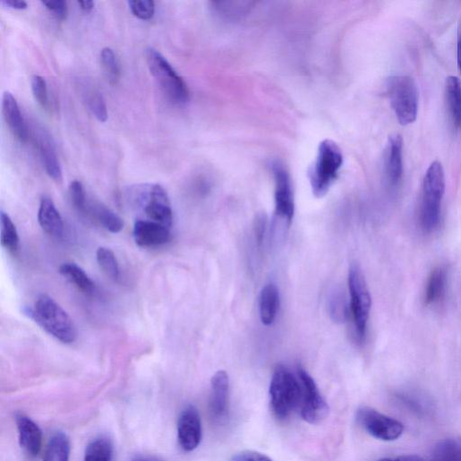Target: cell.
<instances>
[{"label": "cell", "mask_w": 461, "mask_h": 461, "mask_svg": "<svg viewBox=\"0 0 461 461\" xmlns=\"http://www.w3.org/2000/svg\"><path fill=\"white\" fill-rule=\"evenodd\" d=\"M79 6L84 13H90L95 6L94 2H91V0H83V2H78Z\"/></svg>", "instance_id": "f35d334b"}, {"label": "cell", "mask_w": 461, "mask_h": 461, "mask_svg": "<svg viewBox=\"0 0 461 461\" xmlns=\"http://www.w3.org/2000/svg\"><path fill=\"white\" fill-rule=\"evenodd\" d=\"M0 225H2V240L3 246L12 253H16L20 248V236L17 227L10 216L5 212L0 213Z\"/></svg>", "instance_id": "4316f807"}, {"label": "cell", "mask_w": 461, "mask_h": 461, "mask_svg": "<svg viewBox=\"0 0 461 461\" xmlns=\"http://www.w3.org/2000/svg\"><path fill=\"white\" fill-rule=\"evenodd\" d=\"M395 461H425L423 457L417 455H403L396 459Z\"/></svg>", "instance_id": "ab89813d"}, {"label": "cell", "mask_w": 461, "mask_h": 461, "mask_svg": "<svg viewBox=\"0 0 461 461\" xmlns=\"http://www.w3.org/2000/svg\"><path fill=\"white\" fill-rule=\"evenodd\" d=\"M36 141L41 160L47 175L55 182L62 183L63 172L52 138L47 132L41 131L38 133Z\"/></svg>", "instance_id": "ac0fdd59"}, {"label": "cell", "mask_w": 461, "mask_h": 461, "mask_svg": "<svg viewBox=\"0 0 461 461\" xmlns=\"http://www.w3.org/2000/svg\"><path fill=\"white\" fill-rule=\"evenodd\" d=\"M132 235L138 246L155 247L171 240V228L150 220H137Z\"/></svg>", "instance_id": "4fadbf2b"}, {"label": "cell", "mask_w": 461, "mask_h": 461, "mask_svg": "<svg viewBox=\"0 0 461 461\" xmlns=\"http://www.w3.org/2000/svg\"><path fill=\"white\" fill-rule=\"evenodd\" d=\"M97 261L107 277L116 281L120 277V269L115 253L108 248L99 247L97 251Z\"/></svg>", "instance_id": "f1b7e54d"}, {"label": "cell", "mask_w": 461, "mask_h": 461, "mask_svg": "<svg viewBox=\"0 0 461 461\" xmlns=\"http://www.w3.org/2000/svg\"><path fill=\"white\" fill-rule=\"evenodd\" d=\"M21 448L31 457H37L42 448V431L39 426L24 414H16Z\"/></svg>", "instance_id": "e0dca14e"}, {"label": "cell", "mask_w": 461, "mask_h": 461, "mask_svg": "<svg viewBox=\"0 0 461 461\" xmlns=\"http://www.w3.org/2000/svg\"><path fill=\"white\" fill-rule=\"evenodd\" d=\"M31 87L34 97L38 103L45 109H48L49 107V97H48V90L47 83L46 80L39 76L35 75L31 79Z\"/></svg>", "instance_id": "836d02e7"}, {"label": "cell", "mask_w": 461, "mask_h": 461, "mask_svg": "<svg viewBox=\"0 0 461 461\" xmlns=\"http://www.w3.org/2000/svg\"><path fill=\"white\" fill-rule=\"evenodd\" d=\"M230 461H272L268 456L252 450L242 451L235 455Z\"/></svg>", "instance_id": "d590c367"}, {"label": "cell", "mask_w": 461, "mask_h": 461, "mask_svg": "<svg viewBox=\"0 0 461 461\" xmlns=\"http://www.w3.org/2000/svg\"><path fill=\"white\" fill-rule=\"evenodd\" d=\"M69 193L73 207L81 214H87L86 193L82 184L79 181L73 182L69 188Z\"/></svg>", "instance_id": "d6a6232c"}, {"label": "cell", "mask_w": 461, "mask_h": 461, "mask_svg": "<svg viewBox=\"0 0 461 461\" xmlns=\"http://www.w3.org/2000/svg\"><path fill=\"white\" fill-rule=\"evenodd\" d=\"M379 461H395L394 459H390V458H382Z\"/></svg>", "instance_id": "7bdbcfd3"}, {"label": "cell", "mask_w": 461, "mask_h": 461, "mask_svg": "<svg viewBox=\"0 0 461 461\" xmlns=\"http://www.w3.org/2000/svg\"><path fill=\"white\" fill-rule=\"evenodd\" d=\"M91 214L105 229L112 234H118L124 228V222L111 209L103 205H96L91 209Z\"/></svg>", "instance_id": "83f0119b"}, {"label": "cell", "mask_w": 461, "mask_h": 461, "mask_svg": "<svg viewBox=\"0 0 461 461\" xmlns=\"http://www.w3.org/2000/svg\"><path fill=\"white\" fill-rule=\"evenodd\" d=\"M444 192L443 168L440 162L435 161L428 168L423 183L420 222L426 232L433 231L439 225Z\"/></svg>", "instance_id": "3957f363"}, {"label": "cell", "mask_w": 461, "mask_h": 461, "mask_svg": "<svg viewBox=\"0 0 461 461\" xmlns=\"http://www.w3.org/2000/svg\"><path fill=\"white\" fill-rule=\"evenodd\" d=\"M349 289L354 327L359 338L363 339L371 309V296L366 280L356 265L350 269Z\"/></svg>", "instance_id": "52a82bcc"}, {"label": "cell", "mask_w": 461, "mask_h": 461, "mask_svg": "<svg viewBox=\"0 0 461 461\" xmlns=\"http://www.w3.org/2000/svg\"><path fill=\"white\" fill-rule=\"evenodd\" d=\"M269 397L274 415L279 420H285L301 403V383L289 370L278 366L270 381Z\"/></svg>", "instance_id": "5b68a950"}, {"label": "cell", "mask_w": 461, "mask_h": 461, "mask_svg": "<svg viewBox=\"0 0 461 461\" xmlns=\"http://www.w3.org/2000/svg\"><path fill=\"white\" fill-rule=\"evenodd\" d=\"M38 222L43 230L49 235L61 238L64 231V224L60 212L49 198H43L38 210Z\"/></svg>", "instance_id": "d6986e66"}, {"label": "cell", "mask_w": 461, "mask_h": 461, "mask_svg": "<svg viewBox=\"0 0 461 461\" xmlns=\"http://www.w3.org/2000/svg\"><path fill=\"white\" fill-rule=\"evenodd\" d=\"M43 5L58 20L65 21L68 17V6L64 0H43Z\"/></svg>", "instance_id": "e575fe53"}, {"label": "cell", "mask_w": 461, "mask_h": 461, "mask_svg": "<svg viewBox=\"0 0 461 461\" xmlns=\"http://www.w3.org/2000/svg\"><path fill=\"white\" fill-rule=\"evenodd\" d=\"M268 219L264 214H261L256 218L254 225V233L256 241L259 246L262 244L264 236L267 230Z\"/></svg>", "instance_id": "8d00e7d4"}, {"label": "cell", "mask_w": 461, "mask_h": 461, "mask_svg": "<svg viewBox=\"0 0 461 461\" xmlns=\"http://www.w3.org/2000/svg\"><path fill=\"white\" fill-rule=\"evenodd\" d=\"M2 4L18 11H23L28 8V4L24 0H3Z\"/></svg>", "instance_id": "74e56055"}, {"label": "cell", "mask_w": 461, "mask_h": 461, "mask_svg": "<svg viewBox=\"0 0 461 461\" xmlns=\"http://www.w3.org/2000/svg\"><path fill=\"white\" fill-rule=\"evenodd\" d=\"M24 313L64 344H73L77 339V330L72 319L63 307L47 295H41L35 305L27 307Z\"/></svg>", "instance_id": "6da1fadb"}, {"label": "cell", "mask_w": 461, "mask_h": 461, "mask_svg": "<svg viewBox=\"0 0 461 461\" xmlns=\"http://www.w3.org/2000/svg\"><path fill=\"white\" fill-rule=\"evenodd\" d=\"M128 5L133 16L141 21H149L155 16L156 4L151 0H130Z\"/></svg>", "instance_id": "1f68e13d"}, {"label": "cell", "mask_w": 461, "mask_h": 461, "mask_svg": "<svg viewBox=\"0 0 461 461\" xmlns=\"http://www.w3.org/2000/svg\"><path fill=\"white\" fill-rule=\"evenodd\" d=\"M275 183V216L289 227L295 213V202L291 178L284 166L278 162L272 165Z\"/></svg>", "instance_id": "8fae6325"}, {"label": "cell", "mask_w": 461, "mask_h": 461, "mask_svg": "<svg viewBox=\"0 0 461 461\" xmlns=\"http://www.w3.org/2000/svg\"><path fill=\"white\" fill-rule=\"evenodd\" d=\"M100 62L111 85H115L120 78V68L114 51L106 47L101 51Z\"/></svg>", "instance_id": "f546056e"}, {"label": "cell", "mask_w": 461, "mask_h": 461, "mask_svg": "<svg viewBox=\"0 0 461 461\" xmlns=\"http://www.w3.org/2000/svg\"><path fill=\"white\" fill-rule=\"evenodd\" d=\"M457 69H458V72L460 73L461 74V33L459 34L458 36V38H457Z\"/></svg>", "instance_id": "60d3db41"}, {"label": "cell", "mask_w": 461, "mask_h": 461, "mask_svg": "<svg viewBox=\"0 0 461 461\" xmlns=\"http://www.w3.org/2000/svg\"><path fill=\"white\" fill-rule=\"evenodd\" d=\"M357 420L369 434L381 440H395L404 432V425L399 421L369 406L358 410Z\"/></svg>", "instance_id": "30bf717a"}, {"label": "cell", "mask_w": 461, "mask_h": 461, "mask_svg": "<svg viewBox=\"0 0 461 461\" xmlns=\"http://www.w3.org/2000/svg\"><path fill=\"white\" fill-rule=\"evenodd\" d=\"M388 95L398 122L407 125L416 120L418 93L414 81L408 76H396L388 82Z\"/></svg>", "instance_id": "8992f818"}, {"label": "cell", "mask_w": 461, "mask_h": 461, "mask_svg": "<svg viewBox=\"0 0 461 461\" xmlns=\"http://www.w3.org/2000/svg\"><path fill=\"white\" fill-rule=\"evenodd\" d=\"M113 444L106 437H98L89 443L84 461H112Z\"/></svg>", "instance_id": "484cf974"}, {"label": "cell", "mask_w": 461, "mask_h": 461, "mask_svg": "<svg viewBox=\"0 0 461 461\" xmlns=\"http://www.w3.org/2000/svg\"><path fill=\"white\" fill-rule=\"evenodd\" d=\"M297 373L302 388L301 416L309 423H320L329 416V404L309 373L302 368H298Z\"/></svg>", "instance_id": "9c48e42d"}, {"label": "cell", "mask_w": 461, "mask_h": 461, "mask_svg": "<svg viewBox=\"0 0 461 461\" xmlns=\"http://www.w3.org/2000/svg\"><path fill=\"white\" fill-rule=\"evenodd\" d=\"M230 382L228 374L224 371H218L211 380L209 410L217 420L224 419L229 411Z\"/></svg>", "instance_id": "9a60e30c"}, {"label": "cell", "mask_w": 461, "mask_h": 461, "mask_svg": "<svg viewBox=\"0 0 461 461\" xmlns=\"http://www.w3.org/2000/svg\"><path fill=\"white\" fill-rule=\"evenodd\" d=\"M178 440L182 448L186 452L196 449L202 440V423L198 409L187 406L178 421Z\"/></svg>", "instance_id": "7c38bea8"}, {"label": "cell", "mask_w": 461, "mask_h": 461, "mask_svg": "<svg viewBox=\"0 0 461 461\" xmlns=\"http://www.w3.org/2000/svg\"><path fill=\"white\" fill-rule=\"evenodd\" d=\"M86 100L90 110L101 123L107 122L108 113L102 95L96 90H90L86 94Z\"/></svg>", "instance_id": "4dcf8cb0"}, {"label": "cell", "mask_w": 461, "mask_h": 461, "mask_svg": "<svg viewBox=\"0 0 461 461\" xmlns=\"http://www.w3.org/2000/svg\"><path fill=\"white\" fill-rule=\"evenodd\" d=\"M446 98L454 125L461 128V83L457 77L446 81Z\"/></svg>", "instance_id": "7402d4cb"}, {"label": "cell", "mask_w": 461, "mask_h": 461, "mask_svg": "<svg viewBox=\"0 0 461 461\" xmlns=\"http://www.w3.org/2000/svg\"><path fill=\"white\" fill-rule=\"evenodd\" d=\"M446 284L445 270L438 267L434 269L428 278L425 289V303L431 304L438 302L443 295Z\"/></svg>", "instance_id": "d4e9b609"}, {"label": "cell", "mask_w": 461, "mask_h": 461, "mask_svg": "<svg viewBox=\"0 0 461 461\" xmlns=\"http://www.w3.org/2000/svg\"><path fill=\"white\" fill-rule=\"evenodd\" d=\"M403 139L399 134L390 136L386 147L384 169L386 180L391 188H396L403 177Z\"/></svg>", "instance_id": "5bb4252c"}, {"label": "cell", "mask_w": 461, "mask_h": 461, "mask_svg": "<svg viewBox=\"0 0 461 461\" xmlns=\"http://www.w3.org/2000/svg\"><path fill=\"white\" fill-rule=\"evenodd\" d=\"M279 294L274 284L266 285L260 295V317L263 325L271 326L277 317Z\"/></svg>", "instance_id": "ffe728a7"}, {"label": "cell", "mask_w": 461, "mask_h": 461, "mask_svg": "<svg viewBox=\"0 0 461 461\" xmlns=\"http://www.w3.org/2000/svg\"><path fill=\"white\" fill-rule=\"evenodd\" d=\"M146 62L153 78L165 95L175 104L190 100V90L167 59L157 49L149 47L145 52Z\"/></svg>", "instance_id": "277c9868"}, {"label": "cell", "mask_w": 461, "mask_h": 461, "mask_svg": "<svg viewBox=\"0 0 461 461\" xmlns=\"http://www.w3.org/2000/svg\"><path fill=\"white\" fill-rule=\"evenodd\" d=\"M136 201L149 220L172 227L174 212L168 194L161 185L145 186L137 192Z\"/></svg>", "instance_id": "ba28073f"}, {"label": "cell", "mask_w": 461, "mask_h": 461, "mask_svg": "<svg viewBox=\"0 0 461 461\" xmlns=\"http://www.w3.org/2000/svg\"><path fill=\"white\" fill-rule=\"evenodd\" d=\"M431 461H461V438L439 442L433 449Z\"/></svg>", "instance_id": "cb8c5ba5"}, {"label": "cell", "mask_w": 461, "mask_h": 461, "mask_svg": "<svg viewBox=\"0 0 461 461\" xmlns=\"http://www.w3.org/2000/svg\"><path fill=\"white\" fill-rule=\"evenodd\" d=\"M71 442L66 433L56 431L49 439L44 461H69Z\"/></svg>", "instance_id": "44dd1931"}, {"label": "cell", "mask_w": 461, "mask_h": 461, "mask_svg": "<svg viewBox=\"0 0 461 461\" xmlns=\"http://www.w3.org/2000/svg\"><path fill=\"white\" fill-rule=\"evenodd\" d=\"M343 164L344 156L338 144L332 140L323 141L309 172L312 189L317 198H322L329 192L337 181Z\"/></svg>", "instance_id": "7a4b0ae2"}, {"label": "cell", "mask_w": 461, "mask_h": 461, "mask_svg": "<svg viewBox=\"0 0 461 461\" xmlns=\"http://www.w3.org/2000/svg\"><path fill=\"white\" fill-rule=\"evenodd\" d=\"M3 112L4 119L14 135L21 143L29 140V129L14 96L6 91L3 98Z\"/></svg>", "instance_id": "2e32d148"}, {"label": "cell", "mask_w": 461, "mask_h": 461, "mask_svg": "<svg viewBox=\"0 0 461 461\" xmlns=\"http://www.w3.org/2000/svg\"><path fill=\"white\" fill-rule=\"evenodd\" d=\"M60 273L81 292L92 294L95 291V283L77 264L64 263L60 267Z\"/></svg>", "instance_id": "603a6c76"}, {"label": "cell", "mask_w": 461, "mask_h": 461, "mask_svg": "<svg viewBox=\"0 0 461 461\" xmlns=\"http://www.w3.org/2000/svg\"><path fill=\"white\" fill-rule=\"evenodd\" d=\"M132 461H163L156 457H150V456H141L135 457Z\"/></svg>", "instance_id": "b9f144b4"}]
</instances>
